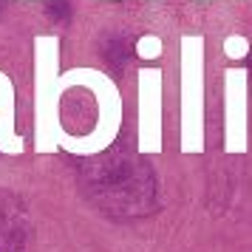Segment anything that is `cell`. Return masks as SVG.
I'll return each mask as SVG.
<instances>
[{
  "instance_id": "1",
  "label": "cell",
  "mask_w": 252,
  "mask_h": 252,
  "mask_svg": "<svg viewBox=\"0 0 252 252\" xmlns=\"http://www.w3.org/2000/svg\"><path fill=\"white\" fill-rule=\"evenodd\" d=\"M60 37H34V150L54 153L63 148L68 133L60 125Z\"/></svg>"
},
{
  "instance_id": "2",
  "label": "cell",
  "mask_w": 252,
  "mask_h": 252,
  "mask_svg": "<svg viewBox=\"0 0 252 252\" xmlns=\"http://www.w3.org/2000/svg\"><path fill=\"white\" fill-rule=\"evenodd\" d=\"M26 150V142L14 133V82L0 71V153L17 156Z\"/></svg>"
},
{
  "instance_id": "3",
  "label": "cell",
  "mask_w": 252,
  "mask_h": 252,
  "mask_svg": "<svg viewBox=\"0 0 252 252\" xmlns=\"http://www.w3.org/2000/svg\"><path fill=\"white\" fill-rule=\"evenodd\" d=\"M161 51V43L156 40V37H142L136 43V54L139 57H156Z\"/></svg>"
},
{
  "instance_id": "4",
  "label": "cell",
  "mask_w": 252,
  "mask_h": 252,
  "mask_svg": "<svg viewBox=\"0 0 252 252\" xmlns=\"http://www.w3.org/2000/svg\"><path fill=\"white\" fill-rule=\"evenodd\" d=\"M23 3H43V0H23Z\"/></svg>"
},
{
  "instance_id": "5",
  "label": "cell",
  "mask_w": 252,
  "mask_h": 252,
  "mask_svg": "<svg viewBox=\"0 0 252 252\" xmlns=\"http://www.w3.org/2000/svg\"><path fill=\"white\" fill-rule=\"evenodd\" d=\"M247 65H250V68H252V54H250V60H247Z\"/></svg>"
}]
</instances>
